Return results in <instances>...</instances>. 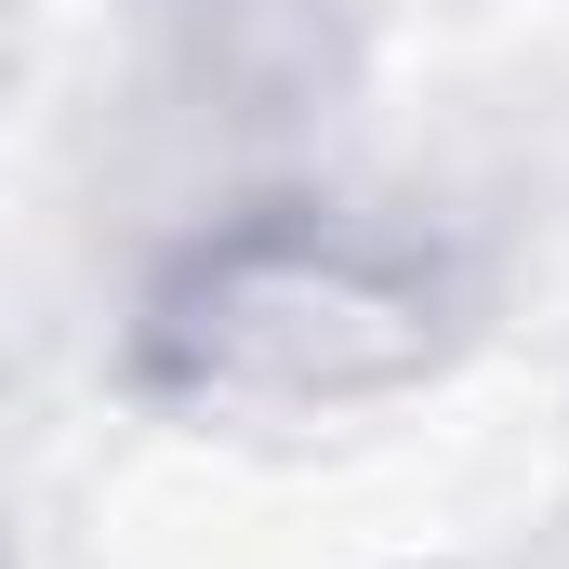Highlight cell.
Instances as JSON below:
<instances>
[{
	"mask_svg": "<svg viewBox=\"0 0 569 569\" xmlns=\"http://www.w3.org/2000/svg\"><path fill=\"white\" fill-rule=\"evenodd\" d=\"M305 318L331 331V358L358 385H385L411 345H425V266L345 239V226H279V239H239L226 266H199V291L172 305V345L199 358V385H279L318 398V358H305Z\"/></svg>",
	"mask_w": 569,
	"mask_h": 569,
	"instance_id": "6da1fadb",
	"label": "cell"
}]
</instances>
